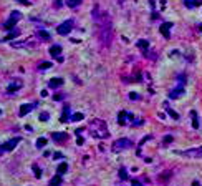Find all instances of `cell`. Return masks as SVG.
<instances>
[{
  "label": "cell",
  "instance_id": "cell-40",
  "mask_svg": "<svg viewBox=\"0 0 202 186\" xmlns=\"http://www.w3.org/2000/svg\"><path fill=\"white\" fill-rule=\"evenodd\" d=\"M192 186H201V185H199L197 181H194V183H192Z\"/></svg>",
  "mask_w": 202,
  "mask_h": 186
},
{
  "label": "cell",
  "instance_id": "cell-17",
  "mask_svg": "<svg viewBox=\"0 0 202 186\" xmlns=\"http://www.w3.org/2000/svg\"><path fill=\"white\" fill-rule=\"evenodd\" d=\"M50 186H61V175H55V176L50 179Z\"/></svg>",
  "mask_w": 202,
  "mask_h": 186
},
{
  "label": "cell",
  "instance_id": "cell-27",
  "mask_svg": "<svg viewBox=\"0 0 202 186\" xmlns=\"http://www.w3.org/2000/svg\"><path fill=\"white\" fill-rule=\"evenodd\" d=\"M50 67H53V65H51L50 62H41V63L38 65V68H40V70H48Z\"/></svg>",
  "mask_w": 202,
  "mask_h": 186
},
{
  "label": "cell",
  "instance_id": "cell-22",
  "mask_svg": "<svg viewBox=\"0 0 202 186\" xmlns=\"http://www.w3.org/2000/svg\"><path fill=\"white\" fill-rule=\"evenodd\" d=\"M20 87H22V81H15L13 85H10V87H9V93H15Z\"/></svg>",
  "mask_w": 202,
  "mask_h": 186
},
{
  "label": "cell",
  "instance_id": "cell-8",
  "mask_svg": "<svg viewBox=\"0 0 202 186\" xmlns=\"http://www.w3.org/2000/svg\"><path fill=\"white\" fill-rule=\"evenodd\" d=\"M128 120L133 121V115L128 113V111H119V115H118V123H119V125H126Z\"/></svg>",
  "mask_w": 202,
  "mask_h": 186
},
{
  "label": "cell",
  "instance_id": "cell-6",
  "mask_svg": "<svg viewBox=\"0 0 202 186\" xmlns=\"http://www.w3.org/2000/svg\"><path fill=\"white\" fill-rule=\"evenodd\" d=\"M133 146V141L129 138H119L114 141V150H128Z\"/></svg>",
  "mask_w": 202,
  "mask_h": 186
},
{
  "label": "cell",
  "instance_id": "cell-1",
  "mask_svg": "<svg viewBox=\"0 0 202 186\" xmlns=\"http://www.w3.org/2000/svg\"><path fill=\"white\" fill-rule=\"evenodd\" d=\"M93 19H95V23L98 27V37L101 40V43L105 47H109L111 38H113V23H111V19H109L108 12L98 13V7H96L93 10Z\"/></svg>",
  "mask_w": 202,
  "mask_h": 186
},
{
  "label": "cell",
  "instance_id": "cell-42",
  "mask_svg": "<svg viewBox=\"0 0 202 186\" xmlns=\"http://www.w3.org/2000/svg\"><path fill=\"white\" fill-rule=\"evenodd\" d=\"M0 116H2V110H0Z\"/></svg>",
  "mask_w": 202,
  "mask_h": 186
},
{
  "label": "cell",
  "instance_id": "cell-29",
  "mask_svg": "<svg viewBox=\"0 0 202 186\" xmlns=\"http://www.w3.org/2000/svg\"><path fill=\"white\" fill-rule=\"evenodd\" d=\"M47 145V138H38L37 140V148H43Z\"/></svg>",
  "mask_w": 202,
  "mask_h": 186
},
{
  "label": "cell",
  "instance_id": "cell-24",
  "mask_svg": "<svg viewBox=\"0 0 202 186\" xmlns=\"http://www.w3.org/2000/svg\"><path fill=\"white\" fill-rule=\"evenodd\" d=\"M81 2H83V0H66V5L68 7H71V9H75V7H78Z\"/></svg>",
  "mask_w": 202,
  "mask_h": 186
},
{
  "label": "cell",
  "instance_id": "cell-38",
  "mask_svg": "<svg viewBox=\"0 0 202 186\" xmlns=\"http://www.w3.org/2000/svg\"><path fill=\"white\" fill-rule=\"evenodd\" d=\"M65 98V95H55V100H63Z\"/></svg>",
  "mask_w": 202,
  "mask_h": 186
},
{
  "label": "cell",
  "instance_id": "cell-25",
  "mask_svg": "<svg viewBox=\"0 0 202 186\" xmlns=\"http://www.w3.org/2000/svg\"><path fill=\"white\" fill-rule=\"evenodd\" d=\"M138 47L141 50H146L149 47V42H147V40H139V42H138Z\"/></svg>",
  "mask_w": 202,
  "mask_h": 186
},
{
  "label": "cell",
  "instance_id": "cell-26",
  "mask_svg": "<svg viewBox=\"0 0 202 186\" xmlns=\"http://www.w3.org/2000/svg\"><path fill=\"white\" fill-rule=\"evenodd\" d=\"M166 111H167V115H171V116H172L174 120H179V115H177V113H176L174 110H171L169 107H166Z\"/></svg>",
  "mask_w": 202,
  "mask_h": 186
},
{
  "label": "cell",
  "instance_id": "cell-33",
  "mask_svg": "<svg viewBox=\"0 0 202 186\" xmlns=\"http://www.w3.org/2000/svg\"><path fill=\"white\" fill-rule=\"evenodd\" d=\"M167 143H172V136H171V135L164 136V145H167Z\"/></svg>",
  "mask_w": 202,
  "mask_h": 186
},
{
  "label": "cell",
  "instance_id": "cell-35",
  "mask_svg": "<svg viewBox=\"0 0 202 186\" xmlns=\"http://www.w3.org/2000/svg\"><path fill=\"white\" fill-rule=\"evenodd\" d=\"M17 2H20V3H23V5H30L28 0H17Z\"/></svg>",
  "mask_w": 202,
  "mask_h": 186
},
{
  "label": "cell",
  "instance_id": "cell-14",
  "mask_svg": "<svg viewBox=\"0 0 202 186\" xmlns=\"http://www.w3.org/2000/svg\"><path fill=\"white\" fill-rule=\"evenodd\" d=\"M60 53H61V47H60V45H51V48H50V55L55 57V58H58Z\"/></svg>",
  "mask_w": 202,
  "mask_h": 186
},
{
  "label": "cell",
  "instance_id": "cell-3",
  "mask_svg": "<svg viewBox=\"0 0 202 186\" xmlns=\"http://www.w3.org/2000/svg\"><path fill=\"white\" fill-rule=\"evenodd\" d=\"M20 17H22V15H20V12L13 10V12H12V15H10V19L7 20V22H5L3 28H5V30H12L13 27H15V25H17V22L20 20Z\"/></svg>",
  "mask_w": 202,
  "mask_h": 186
},
{
  "label": "cell",
  "instance_id": "cell-32",
  "mask_svg": "<svg viewBox=\"0 0 202 186\" xmlns=\"http://www.w3.org/2000/svg\"><path fill=\"white\" fill-rule=\"evenodd\" d=\"M33 171H35V176H37V178L41 176V169H40L38 166H33Z\"/></svg>",
  "mask_w": 202,
  "mask_h": 186
},
{
  "label": "cell",
  "instance_id": "cell-4",
  "mask_svg": "<svg viewBox=\"0 0 202 186\" xmlns=\"http://www.w3.org/2000/svg\"><path fill=\"white\" fill-rule=\"evenodd\" d=\"M179 155L187 158H202V146H195L191 150H186V151H179Z\"/></svg>",
  "mask_w": 202,
  "mask_h": 186
},
{
  "label": "cell",
  "instance_id": "cell-28",
  "mask_svg": "<svg viewBox=\"0 0 202 186\" xmlns=\"http://www.w3.org/2000/svg\"><path fill=\"white\" fill-rule=\"evenodd\" d=\"M85 115L83 113H75V115H71V121H80V120H83Z\"/></svg>",
  "mask_w": 202,
  "mask_h": 186
},
{
  "label": "cell",
  "instance_id": "cell-41",
  "mask_svg": "<svg viewBox=\"0 0 202 186\" xmlns=\"http://www.w3.org/2000/svg\"><path fill=\"white\" fill-rule=\"evenodd\" d=\"M199 30H201V32H202V23H201V25H199Z\"/></svg>",
  "mask_w": 202,
  "mask_h": 186
},
{
  "label": "cell",
  "instance_id": "cell-20",
  "mask_svg": "<svg viewBox=\"0 0 202 186\" xmlns=\"http://www.w3.org/2000/svg\"><path fill=\"white\" fill-rule=\"evenodd\" d=\"M191 116H192V126L197 130V128H199V116H197V113H195V111H191Z\"/></svg>",
  "mask_w": 202,
  "mask_h": 186
},
{
  "label": "cell",
  "instance_id": "cell-11",
  "mask_svg": "<svg viewBox=\"0 0 202 186\" xmlns=\"http://www.w3.org/2000/svg\"><path fill=\"white\" fill-rule=\"evenodd\" d=\"M171 27H172V23H163L159 27L161 33L164 35V38H171Z\"/></svg>",
  "mask_w": 202,
  "mask_h": 186
},
{
  "label": "cell",
  "instance_id": "cell-30",
  "mask_svg": "<svg viewBox=\"0 0 202 186\" xmlns=\"http://www.w3.org/2000/svg\"><path fill=\"white\" fill-rule=\"evenodd\" d=\"M119 178H121V179H128V173H126L124 168H121V169H119Z\"/></svg>",
  "mask_w": 202,
  "mask_h": 186
},
{
  "label": "cell",
  "instance_id": "cell-23",
  "mask_svg": "<svg viewBox=\"0 0 202 186\" xmlns=\"http://www.w3.org/2000/svg\"><path fill=\"white\" fill-rule=\"evenodd\" d=\"M18 35H20V32H18V30H13L12 33H9V35L5 37V40H3V42H9V40H13L15 37H18Z\"/></svg>",
  "mask_w": 202,
  "mask_h": 186
},
{
  "label": "cell",
  "instance_id": "cell-39",
  "mask_svg": "<svg viewBox=\"0 0 202 186\" xmlns=\"http://www.w3.org/2000/svg\"><path fill=\"white\" fill-rule=\"evenodd\" d=\"M61 5V0H57V7H60Z\"/></svg>",
  "mask_w": 202,
  "mask_h": 186
},
{
  "label": "cell",
  "instance_id": "cell-34",
  "mask_svg": "<svg viewBox=\"0 0 202 186\" xmlns=\"http://www.w3.org/2000/svg\"><path fill=\"white\" fill-rule=\"evenodd\" d=\"M129 98H133V100H138V93H134V91H133V93H129Z\"/></svg>",
  "mask_w": 202,
  "mask_h": 186
},
{
  "label": "cell",
  "instance_id": "cell-7",
  "mask_svg": "<svg viewBox=\"0 0 202 186\" xmlns=\"http://www.w3.org/2000/svg\"><path fill=\"white\" fill-rule=\"evenodd\" d=\"M20 141H22V138H13V140H10V141H7V143L0 145V153H2V151H12Z\"/></svg>",
  "mask_w": 202,
  "mask_h": 186
},
{
  "label": "cell",
  "instance_id": "cell-15",
  "mask_svg": "<svg viewBox=\"0 0 202 186\" xmlns=\"http://www.w3.org/2000/svg\"><path fill=\"white\" fill-rule=\"evenodd\" d=\"M12 47H13V48H22V47H32V43H30L28 40H23V42H13V43H12Z\"/></svg>",
  "mask_w": 202,
  "mask_h": 186
},
{
  "label": "cell",
  "instance_id": "cell-19",
  "mask_svg": "<svg viewBox=\"0 0 202 186\" xmlns=\"http://www.w3.org/2000/svg\"><path fill=\"white\" fill-rule=\"evenodd\" d=\"M66 171H68V165H66V163H60V165H58V168H57V173H58V175H61V176H63Z\"/></svg>",
  "mask_w": 202,
  "mask_h": 186
},
{
  "label": "cell",
  "instance_id": "cell-2",
  "mask_svg": "<svg viewBox=\"0 0 202 186\" xmlns=\"http://www.w3.org/2000/svg\"><path fill=\"white\" fill-rule=\"evenodd\" d=\"M91 133H93V136L96 138H108V128H106V125L99 120V118H96V120H93L91 121Z\"/></svg>",
  "mask_w": 202,
  "mask_h": 186
},
{
  "label": "cell",
  "instance_id": "cell-9",
  "mask_svg": "<svg viewBox=\"0 0 202 186\" xmlns=\"http://www.w3.org/2000/svg\"><path fill=\"white\" fill-rule=\"evenodd\" d=\"M184 87H177V88H174L171 93H169V98L171 100H177V98H181V97H184Z\"/></svg>",
  "mask_w": 202,
  "mask_h": 186
},
{
  "label": "cell",
  "instance_id": "cell-5",
  "mask_svg": "<svg viewBox=\"0 0 202 186\" xmlns=\"http://www.w3.org/2000/svg\"><path fill=\"white\" fill-rule=\"evenodd\" d=\"M71 30H73V20H65L63 23H60V25H58L57 32L60 33V35H68Z\"/></svg>",
  "mask_w": 202,
  "mask_h": 186
},
{
  "label": "cell",
  "instance_id": "cell-21",
  "mask_svg": "<svg viewBox=\"0 0 202 186\" xmlns=\"http://www.w3.org/2000/svg\"><path fill=\"white\" fill-rule=\"evenodd\" d=\"M37 35H38V38H43V40H50V38H51L50 33H48V32H45V30H38Z\"/></svg>",
  "mask_w": 202,
  "mask_h": 186
},
{
  "label": "cell",
  "instance_id": "cell-31",
  "mask_svg": "<svg viewBox=\"0 0 202 186\" xmlns=\"http://www.w3.org/2000/svg\"><path fill=\"white\" fill-rule=\"evenodd\" d=\"M48 118H50V115L47 111H43V113L40 115V120H41V121H48Z\"/></svg>",
  "mask_w": 202,
  "mask_h": 186
},
{
  "label": "cell",
  "instance_id": "cell-36",
  "mask_svg": "<svg viewBox=\"0 0 202 186\" xmlns=\"http://www.w3.org/2000/svg\"><path fill=\"white\" fill-rule=\"evenodd\" d=\"M53 158H57V160H60V158H63V155H61V153H55V155H53Z\"/></svg>",
  "mask_w": 202,
  "mask_h": 186
},
{
  "label": "cell",
  "instance_id": "cell-18",
  "mask_svg": "<svg viewBox=\"0 0 202 186\" xmlns=\"http://www.w3.org/2000/svg\"><path fill=\"white\" fill-rule=\"evenodd\" d=\"M60 121H71V116H70V107H65V110H63V115H61V120Z\"/></svg>",
  "mask_w": 202,
  "mask_h": 186
},
{
  "label": "cell",
  "instance_id": "cell-37",
  "mask_svg": "<svg viewBox=\"0 0 202 186\" xmlns=\"http://www.w3.org/2000/svg\"><path fill=\"white\" fill-rule=\"evenodd\" d=\"M131 186H144V185H141V183H138V181H131Z\"/></svg>",
  "mask_w": 202,
  "mask_h": 186
},
{
  "label": "cell",
  "instance_id": "cell-10",
  "mask_svg": "<svg viewBox=\"0 0 202 186\" xmlns=\"http://www.w3.org/2000/svg\"><path fill=\"white\" fill-rule=\"evenodd\" d=\"M66 138H68V135H66V133H61V131H55V133H51V140L57 141V143L66 141Z\"/></svg>",
  "mask_w": 202,
  "mask_h": 186
},
{
  "label": "cell",
  "instance_id": "cell-16",
  "mask_svg": "<svg viewBox=\"0 0 202 186\" xmlns=\"http://www.w3.org/2000/svg\"><path fill=\"white\" fill-rule=\"evenodd\" d=\"M184 5L192 9V7H197V5H202V0H184Z\"/></svg>",
  "mask_w": 202,
  "mask_h": 186
},
{
  "label": "cell",
  "instance_id": "cell-12",
  "mask_svg": "<svg viewBox=\"0 0 202 186\" xmlns=\"http://www.w3.org/2000/svg\"><path fill=\"white\" fill-rule=\"evenodd\" d=\"M33 108H35V105H33V103H27V105H22V107H20L18 115H20V116H25V115H28V113L32 111V110H33Z\"/></svg>",
  "mask_w": 202,
  "mask_h": 186
},
{
  "label": "cell",
  "instance_id": "cell-13",
  "mask_svg": "<svg viewBox=\"0 0 202 186\" xmlns=\"http://www.w3.org/2000/svg\"><path fill=\"white\" fill-rule=\"evenodd\" d=\"M63 83H65V80H63V78H58V77H57V78H51L48 81V87H50V88H60Z\"/></svg>",
  "mask_w": 202,
  "mask_h": 186
}]
</instances>
